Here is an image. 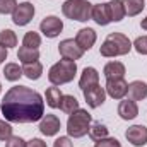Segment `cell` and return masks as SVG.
<instances>
[{
  "label": "cell",
  "instance_id": "8992f818",
  "mask_svg": "<svg viewBox=\"0 0 147 147\" xmlns=\"http://www.w3.org/2000/svg\"><path fill=\"white\" fill-rule=\"evenodd\" d=\"M34 5L29 3V2H22V3H17L16 10L12 12V22L16 26H26L33 21L34 17Z\"/></svg>",
  "mask_w": 147,
  "mask_h": 147
},
{
  "label": "cell",
  "instance_id": "e575fe53",
  "mask_svg": "<svg viewBox=\"0 0 147 147\" xmlns=\"http://www.w3.org/2000/svg\"><path fill=\"white\" fill-rule=\"evenodd\" d=\"M28 147H48V146H46V142H43L41 139H31V140L28 142Z\"/></svg>",
  "mask_w": 147,
  "mask_h": 147
},
{
  "label": "cell",
  "instance_id": "4dcf8cb0",
  "mask_svg": "<svg viewBox=\"0 0 147 147\" xmlns=\"http://www.w3.org/2000/svg\"><path fill=\"white\" fill-rule=\"evenodd\" d=\"M12 137V127L9 121H2L0 120V140H9Z\"/></svg>",
  "mask_w": 147,
  "mask_h": 147
},
{
  "label": "cell",
  "instance_id": "1f68e13d",
  "mask_svg": "<svg viewBox=\"0 0 147 147\" xmlns=\"http://www.w3.org/2000/svg\"><path fill=\"white\" fill-rule=\"evenodd\" d=\"M94 147H121V144H120V140H116V139L106 137V139L96 140V146Z\"/></svg>",
  "mask_w": 147,
  "mask_h": 147
},
{
  "label": "cell",
  "instance_id": "8fae6325",
  "mask_svg": "<svg viewBox=\"0 0 147 147\" xmlns=\"http://www.w3.org/2000/svg\"><path fill=\"white\" fill-rule=\"evenodd\" d=\"M127 140L135 147H142L147 144V127L144 125H134L125 132Z\"/></svg>",
  "mask_w": 147,
  "mask_h": 147
},
{
  "label": "cell",
  "instance_id": "603a6c76",
  "mask_svg": "<svg viewBox=\"0 0 147 147\" xmlns=\"http://www.w3.org/2000/svg\"><path fill=\"white\" fill-rule=\"evenodd\" d=\"M17 58L22 62V63H31V62H38L39 60V51L34 48H19V53H17Z\"/></svg>",
  "mask_w": 147,
  "mask_h": 147
},
{
  "label": "cell",
  "instance_id": "836d02e7",
  "mask_svg": "<svg viewBox=\"0 0 147 147\" xmlns=\"http://www.w3.org/2000/svg\"><path fill=\"white\" fill-rule=\"evenodd\" d=\"M53 147H74V144L70 142V137H58Z\"/></svg>",
  "mask_w": 147,
  "mask_h": 147
},
{
  "label": "cell",
  "instance_id": "9a60e30c",
  "mask_svg": "<svg viewBox=\"0 0 147 147\" xmlns=\"http://www.w3.org/2000/svg\"><path fill=\"white\" fill-rule=\"evenodd\" d=\"M91 19H92L96 24H99V26H108V24L111 22L110 10H108V3H98V5H92Z\"/></svg>",
  "mask_w": 147,
  "mask_h": 147
},
{
  "label": "cell",
  "instance_id": "9c48e42d",
  "mask_svg": "<svg viewBox=\"0 0 147 147\" xmlns=\"http://www.w3.org/2000/svg\"><path fill=\"white\" fill-rule=\"evenodd\" d=\"M62 128V123H60V118L57 115H45L39 121V132L46 137H53L60 132Z\"/></svg>",
  "mask_w": 147,
  "mask_h": 147
},
{
  "label": "cell",
  "instance_id": "3957f363",
  "mask_svg": "<svg viewBox=\"0 0 147 147\" xmlns=\"http://www.w3.org/2000/svg\"><path fill=\"white\" fill-rule=\"evenodd\" d=\"M77 74V63L74 60H60L55 65H51V69L48 70V80L53 86H62L74 80Z\"/></svg>",
  "mask_w": 147,
  "mask_h": 147
},
{
  "label": "cell",
  "instance_id": "d590c367",
  "mask_svg": "<svg viewBox=\"0 0 147 147\" xmlns=\"http://www.w3.org/2000/svg\"><path fill=\"white\" fill-rule=\"evenodd\" d=\"M7 58V48H3V46H0V63L3 62Z\"/></svg>",
  "mask_w": 147,
  "mask_h": 147
},
{
  "label": "cell",
  "instance_id": "f1b7e54d",
  "mask_svg": "<svg viewBox=\"0 0 147 147\" xmlns=\"http://www.w3.org/2000/svg\"><path fill=\"white\" fill-rule=\"evenodd\" d=\"M17 7V0H0V14H12Z\"/></svg>",
  "mask_w": 147,
  "mask_h": 147
},
{
  "label": "cell",
  "instance_id": "ba28073f",
  "mask_svg": "<svg viewBox=\"0 0 147 147\" xmlns=\"http://www.w3.org/2000/svg\"><path fill=\"white\" fill-rule=\"evenodd\" d=\"M82 92H84L86 103H87L91 108H99V106L105 103V99H106V91H105V87H101L99 84H96V86H92V87H87V89L82 91Z\"/></svg>",
  "mask_w": 147,
  "mask_h": 147
},
{
  "label": "cell",
  "instance_id": "ffe728a7",
  "mask_svg": "<svg viewBox=\"0 0 147 147\" xmlns=\"http://www.w3.org/2000/svg\"><path fill=\"white\" fill-rule=\"evenodd\" d=\"M121 2H123V7H125V14L128 17L139 16L144 10V7H146L144 0H121Z\"/></svg>",
  "mask_w": 147,
  "mask_h": 147
},
{
  "label": "cell",
  "instance_id": "484cf974",
  "mask_svg": "<svg viewBox=\"0 0 147 147\" xmlns=\"http://www.w3.org/2000/svg\"><path fill=\"white\" fill-rule=\"evenodd\" d=\"M17 45V36L12 29H3L0 31V46L3 48H14Z\"/></svg>",
  "mask_w": 147,
  "mask_h": 147
},
{
  "label": "cell",
  "instance_id": "5b68a950",
  "mask_svg": "<svg viewBox=\"0 0 147 147\" xmlns=\"http://www.w3.org/2000/svg\"><path fill=\"white\" fill-rule=\"evenodd\" d=\"M62 12L67 19L86 22L91 19L92 14V3L87 0H67L62 5Z\"/></svg>",
  "mask_w": 147,
  "mask_h": 147
},
{
  "label": "cell",
  "instance_id": "5bb4252c",
  "mask_svg": "<svg viewBox=\"0 0 147 147\" xmlns=\"http://www.w3.org/2000/svg\"><path fill=\"white\" fill-rule=\"evenodd\" d=\"M118 115L121 120H134L139 116V106L132 99H123L118 105Z\"/></svg>",
  "mask_w": 147,
  "mask_h": 147
},
{
  "label": "cell",
  "instance_id": "277c9868",
  "mask_svg": "<svg viewBox=\"0 0 147 147\" xmlns=\"http://www.w3.org/2000/svg\"><path fill=\"white\" fill-rule=\"evenodd\" d=\"M91 115L87 113V110H79L74 111L69 115V120H67V132H69V137L74 139H80L84 137L87 132H89V127H91Z\"/></svg>",
  "mask_w": 147,
  "mask_h": 147
},
{
  "label": "cell",
  "instance_id": "f546056e",
  "mask_svg": "<svg viewBox=\"0 0 147 147\" xmlns=\"http://www.w3.org/2000/svg\"><path fill=\"white\" fill-rule=\"evenodd\" d=\"M132 46L135 48L137 53H140V55H147V36H139L135 41H134Z\"/></svg>",
  "mask_w": 147,
  "mask_h": 147
},
{
  "label": "cell",
  "instance_id": "2e32d148",
  "mask_svg": "<svg viewBox=\"0 0 147 147\" xmlns=\"http://www.w3.org/2000/svg\"><path fill=\"white\" fill-rule=\"evenodd\" d=\"M96 84H99V74H98V70L94 67H86L82 70L80 79H79V87L82 91H86L87 87H92Z\"/></svg>",
  "mask_w": 147,
  "mask_h": 147
},
{
  "label": "cell",
  "instance_id": "30bf717a",
  "mask_svg": "<svg viewBox=\"0 0 147 147\" xmlns=\"http://www.w3.org/2000/svg\"><path fill=\"white\" fill-rule=\"evenodd\" d=\"M58 51H60V55L65 58V60H79L82 55H84V51L80 50V46L75 43V39H63V41H60V45H58Z\"/></svg>",
  "mask_w": 147,
  "mask_h": 147
},
{
  "label": "cell",
  "instance_id": "7402d4cb",
  "mask_svg": "<svg viewBox=\"0 0 147 147\" xmlns=\"http://www.w3.org/2000/svg\"><path fill=\"white\" fill-rule=\"evenodd\" d=\"M45 98H46V105H48L50 108H60V101H62L63 94L60 92L58 87H48Z\"/></svg>",
  "mask_w": 147,
  "mask_h": 147
},
{
  "label": "cell",
  "instance_id": "83f0119b",
  "mask_svg": "<svg viewBox=\"0 0 147 147\" xmlns=\"http://www.w3.org/2000/svg\"><path fill=\"white\" fill-rule=\"evenodd\" d=\"M39 45H41V36L38 33H34V31L26 33L24 38H22V46H26V48H34V50H38Z\"/></svg>",
  "mask_w": 147,
  "mask_h": 147
},
{
  "label": "cell",
  "instance_id": "d6a6232c",
  "mask_svg": "<svg viewBox=\"0 0 147 147\" xmlns=\"http://www.w3.org/2000/svg\"><path fill=\"white\" fill-rule=\"evenodd\" d=\"M5 147H28V142L22 139V137H19V135H12L9 140H7V144H5Z\"/></svg>",
  "mask_w": 147,
  "mask_h": 147
},
{
  "label": "cell",
  "instance_id": "74e56055",
  "mask_svg": "<svg viewBox=\"0 0 147 147\" xmlns=\"http://www.w3.org/2000/svg\"><path fill=\"white\" fill-rule=\"evenodd\" d=\"M0 92H2V86H0Z\"/></svg>",
  "mask_w": 147,
  "mask_h": 147
},
{
  "label": "cell",
  "instance_id": "cb8c5ba5",
  "mask_svg": "<svg viewBox=\"0 0 147 147\" xmlns=\"http://www.w3.org/2000/svg\"><path fill=\"white\" fill-rule=\"evenodd\" d=\"M60 110L63 111V113H67V115L77 111L79 110V101H77V98L72 96V94H65V96L62 98V101H60Z\"/></svg>",
  "mask_w": 147,
  "mask_h": 147
},
{
  "label": "cell",
  "instance_id": "ac0fdd59",
  "mask_svg": "<svg viewBox=\"0 0 147 147\" xmlns=\"http://www.w3.org/2000/svg\"><path fill=\"white\" fill-rule=\"evenodd\" d=\"M103 74H105L106 80L123 79V75H125V65H123L121 62H116V60L108 62V63L105 65V69H103Z\"/></svg>",
  "mask_w": 147,
  "mask_h": 147
},
{
  "label": "cell",
  "instance_id": "52a82bcc",
  "mask_svg": "<svg viewBox=\"0 0 147 147\" xmlns=\"http://www.w3.org/2000/svg\"><path fill=\"white\" fill-rule=\"evenodd\" d=\"M39 29H41V33L46 38H57L62 33V29H63V22L57 16H48V17H45L41 21Z\"/></svg>",
  "mask_w": 147,
  "mask_h": 147
},
{
  "label": "cell",
  "instance_id": "e0dca14e",
  "mask_svg": "<svg viewBox=\"0 0 147 147\" xmlns=\"http://www.w3.org/2000/svg\"><path fill=\"white\" fill-rule=\"evenodd\" d=\"M128 99L132 101H142L147 98V82L144 80H134L128 84Z\"/></svg>",
  "mask_w": 147,
  "mask_h": 147
},
{
  "label": "cell",
  "instance_id": "44dd1931",
  "mask_svg": "<svg viewBox=\"0 0 147 147\" xmlns=\"http://www.w3.org/2000/svg\"><path fill=\"white\" fill-rule=\"evenodd\" d=\"M22 74L29 79V80H38L43 74V65L39 62H31V63H24Z\"/></svg>",
  "mask_w": 147,
  "mask_h": 147
},
{
  "label": "cell",
  "instance_id": "d4e9b609",
  "mask_svg": "<svg viewBox=\"0 0 147 147\" xmlns=\"http://www.w3.org/2000/svg\"><path fill=\"white\" fill-rule=\"evenodd\" d=\"M22 75H24V74H22V69H21L17 63H7V65L3 67V77H5L7 80H10V82L19 80Z\"/></svg>",
  "mask_w": 147,
  "mask_h": 147
},
{
  "label": "cell",
  "instance_id": "4fadbf2b",
  "mask_svg": "<svg viewBox=\"0 0 147 147\" xmlns=\"http://www.w3.org/2000/svg\"><path fill=\"white\" fill-rule=\"evenodd\" d=\"M96 31L91 29V28H82L80 31H77V36H75V43L80 46L82 51H87L94 46L96 43Z\"/></svg>",
  "mask_w": 147,
  "mask_h": 147
},
{
  "label": "cell",
  "instance_id": "4316f807",
  "mask_svg": "<svg viewBox=\"0 0 147 147\" xmlns=\"http://www.w3.org/2000/svg\"><path fill=\"white\" fill-rule=\"evenodd\" d=\"M87 134H89V137L92 140H101V139H106L108 137V128L103 123H94V125L89 127V132Z\"/></svg>",
  "mask_w": 147,
  "mask_h": 147
},
{
  "label": "cell",
  "instance_id": "d6986e66",
  "mask_svg": "<svg viewBox=\"0 0 147 147\" xmlns=\"http://www.w3.org/2000/svg\"><path fill=\"white\" fill-rule=\"evenodd\" d=\"M108 10H110L111 22H120V21L127 16L121 0H111V2H108Z\"/></svg>",
  "mask_w": 147,
  "mask_h": 147
},
{
  "label": "cell",
  "instance_id": "6da1fadb",
  "mask_svg": "<svg viewBox=\"0 0 147 147\" xmlns=\"http://www.w3.org/2000/svg\"><path fill=\"white\" fill-rule=\"evenodd\" d=\"M2 115L12 123H33L45 116L43 96L26 86L10 87L2 99Z\"/></svg>",
  "mask_w": 147,
  "mask_h": 147
},
{
  "label": "cell",
  "instance_id": "8d00e7d4",
  "mask_svg": "<svg viewBox=\"0 0 147 147\" xmlns=\"http://www.w3.org/2000/svg\"><path fill=\"white\" fill-rule=\"evenodd\" d=\"M140 26H142V29H146V31H147V16H146V19H142Z\"/></svg>",
  "mask_w": 147,
  "mask_h": 147
},
{
  "label": "cell",
  "instance_id": "7a4b0ae2",
  "mask_svg": "<svg viewBox=\"0 0 147 147\" xmlns=\"http://www.w3.org/2000/svg\"><path fill=\"white\" fill-rule=\"evenodd\" d=\"M132 50V43L130 39L121 34V33H110L108 38L103 41L99 53L106 58H113V57H120V55H127Z\"/></svg>",
  "mask_w": 147,
  "mask_h": 147
},
{
  "label": "cell",
  "instance_id": "7c38bea8",
  "mask_svg": "<svg viewBox=\"0 0 147 147\" xmlns=\"http://www.w3.org/2000/svg\"><path fill=\"white\" fill-rule=\"evenodd\" d=\"M106 94L113 99H123L128 92V84L123 79H113L106 80V87H105Z\"/></svg>",
  "mask_w": 147,
  "mask_h": 147
}]
</instances>
